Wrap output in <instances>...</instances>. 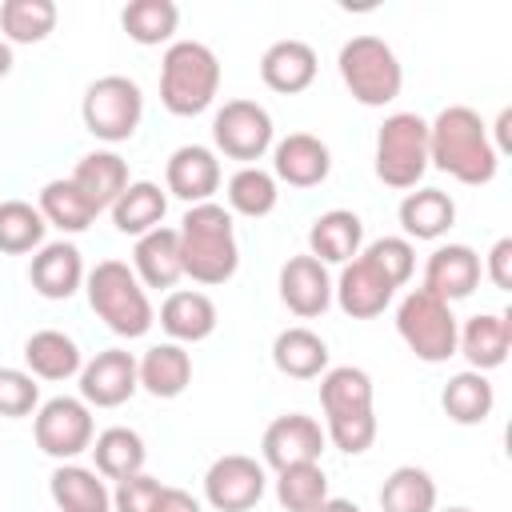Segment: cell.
Returning <instances> with one entry per match:
<instances>
[{"instance_id": "6da1fadb", "label": "cell", "mask_w": 512, "mask_h": 512, "mask_svg": "<svg viewBox=\"0 0 512 512\" xmlns=\"http://www.w3.org/2000/svg\"><path fill=\"white\" fill-rule=\"evenodd\" d=\"M428 164L448 172L460 184H488L496 176L500 152L488 136V124L480 120L476 108L468 104H448L432 124H428Z\"/></svg>"}, {"instance_id": "7a4b0ae2", "label": "cell", "mask_w": 512, "mask_h": 512, "mask_svg": "<svg viewBox=\"0 0 512 512\" xmlns=\"http://www.w3.org/2000/svg\"><path fill=\"white\" fill-rule=\"evenodd\" d=\"M180 236V260L184 276L196 284H224L240 268V248H236V228L232 212L224 204H192L176 228Z\"/></svg>"}, {"instance_id": "3957f363", "label": "cell", "mask_w": 512, "mask_h": 512, "mask_svg": "<svg viewBox=\"0 0 512 512\" xmlns=\"http://www.w3.org/2000/svg\"><path fill=\"white\" fill-rule=\"evenodd\" d=\"M220 92V60L200 40L168 44L160 60V104L172 116H200Z\"/></svg>"}, {"instance_id": "277c9868", "label": "cell", "mask_w": 512, "mask_h": 512, "mask_svg": "<svg viewBox=\"0 0 512 512\" xmlns=\"http://www.w3.org/2000/svg\"><path fill=\"white\" fill-rule=\"evenodd\" d=\"M84 288H88V304L92 312L116 332V336H144L152 324H156V312H152V300L144 292V284L136 280V272L124 264V260H100L88 276H84Z\"/></svg>"}, {"instance_id": "5b68a950", "label": "cell", "mask_w": 512, "mask_h": 512, "mask_svg": "<svg viewBox=\"0 0 512 512\" xmlns=\"http://www.w3.org/2000/svg\"><path fill=\"white\" fill-rule=\"evenodd\" d=\"M340 80L352 92V100H360L364 108H384L400 96L404 88V68L392 52V44H384L380 36H352L340 56H336Z\"/></svg>"}, {"instance_id": "8992f818", "label": "cell", "mask_w": 512, "mask_h": 512, "mask_svg": "<svg viewBox=\"0 0 512 512\" xmlns=\"http://www.w3.org/2000/svg\"><path fill=\"white\" fill-rule=\"evenodd\" d=\"M396 332L408 344V352L424 364H444L448 356H456V336L460 324L452 316V304H444L440 296L412 288L400 308H396Z\"/></svg>"}, {"instance_id": "52a82bcc", "label": "cell", "mask_w": 512, "mask_h": 512, "mask_svg": "<svg viewBox=\"0 0 512 512\" xmlns=\"http://www.w3.org/2000/svg\"><path fill=\"white\" fill-rule=\"evenodd\" d=\"M428 172V120L416 112H392L376 132V176L388 188H416Z\"/></svg>"}, {"instance_id": "ba28073f", "label": "cell", "mask_w": 512, "mask_h": 512, "mask_svg": "<svg viewBox=\"0 0 512 512\" xmlns=\"http://www.w3.org/2000/svg\"><path fill=\"white\" fill-rule=\"evenodd\" d=\"M80 116H84V128L104 144L128 140L140 128V116H144L140 84L128 80V76H116V72L92 80L84 100H80Z\"/></svg>"}, {"instance_id": "9c48e42d", "label": "cell", "mask_w": 512, "mask_h": 512, "mask_svg": "<svg viewBox=\"0 0 512 512\" xmlns=\"http://www.w3.org/2000/svg\"><path fill=\"white\" fill-rule=\"evenodd\" d=\"M32 436H36V448L60 464L76 460L80 452L92 448L96 440V424H92V408L76 396H52L36 408V420H32Z\"/></svg>"}, {"instance_id": "30bf717a", "label": "cell", "mask_w": 512, "mask_h": 512, "mask_svg": "<svg viewBox=\"0 0 512 512\" xmlns=\"http://www.w3.org/2000/svg\"><path fill=\"white\" fill-rule=\"evenodd\" d=\"M272 116L264 104L256 100H228L216 116H212V140L228 160H260L272 148Z\"/></svg>"}, {"instance_id": "8fae6325", "label": "cell", "mask_w": 512, "mask_h": 512, "mask_svg": "<svg viewBox=\"0 0 512 512\" xmlns=\"http://www.w3.org/2000/svg\"><path fill=\"white\" fill-rule=\"evenodd\" d=\"M264 488H268L264 464L244 452H228V456L212 460L204 472V500L216 512H248L260 504Z\"/></svg>"}, {"instance_id": "7c38bea8", "label": "cell", "mask_w": 512, "mask_h": 512, "mask_svg": "<svg viewBox=\"0 0 512 512\" xmlns=\"http://www.w3.org/2000/svg\"><path fill=\"white\" fill-rule=\"evenodd\" d=\"M324 444H328V436H324L320 420H312L304 412H284L264 428L260 452H264V464L284 472V468H296V464H320Z\"/></svg>"}, {"instance_id": "4fadbf2b", "label": "cell", "mask_w": 512, "mask_h": 512, "mask_svg": "<svg viewBox=\"0 0 512 512\" xmlns=\"http://www.w3.org/2000/svg\"><path fill=\"white\" fill-rule=\"evenodd\" d=\"M140 388L136 356L124 348H104L80 368V400L92 408H120Z\"/></svg>"}, {"instance_id": "5bb4252c", "label": "cell", "mask_w": 512, "mask_h": 512, "mask_svg": "<svg viewBox=\"0 0 512 512\" xmlns=\"http://www.w3.org/2000/svg\"><path fill=\"white\" fill-rule=\"evenodd\" d=\"M332 292H336V304L344 308V316H352V320H372V316H380V312L392 304L396 284H392L368 256H356V260H348V264L340 268V280L332 284Z\"/></svg>"}, {"instance_id": "9a60e30c", "label": "cell", "mask_w": 512, "mask_h": 512, "mask_svg": "<svg viewBox=\"0 0 512 512\" xmlns=\"http://www.w3.org/2000/svg\"><path fill=\"white\" fill-rule=\"evenodd\" d=\"M332 172V152L312 132H288L280 144H272V176L292 188H316Z\"/></svg>"}, {"instance_id": "2e32d148", "label": "cell", "mask_w": 512, "mask_h": 512, "mask_svg": "<svg viewBox=\"0 0 512 512\" xmlns=\"http://www.w3.org/2000/svg\"><path fill=\"white\" fill-rule=\"evenodd\" d=\"M164 184L176 200H184L188 208L192 204H208L212 192L220 188V160L212 148L204 144H184L168 156V168H164Z\"/></svg>"}, {"instance_id": "e0dca14e", "label": "cell", "mask_w": 512, "mask_h": 512, "mask_svg": "<svg viewBox=\"0 0 512 512\" xmlns=\"http://www.w3.org/2000/svg\"><path fill=\"white\" fill-rule=\"evenodd\" d=\"M480 276H484L480 256L468 244H440L424 264V284L420 288L440 296L444 304H452V300H468L476 292Z\"/></svg>"}, {"instance_id": "ac0fdd59", "label": "cell", "mask_w": 512, "mask_h": 512, "mask_svg": "<svg viewBox=\"0 0 512 512\" xmlns=\"http://www.w3.org/2000/svg\"><path fill=\"white\" fill-rule=\"evenodd\" d=\"M512 348V316L508 312H476L464 320L456 336V352L468 360L472 372H492L508 360Z\"/></svg>"}, {"instance_id": "d6986e66", "label": "cell", "mask_w": 512, "mask_h": 512, "mask_svg": "<svg viewBox=\"0 0 512 512\" xmlns=\"http://www.w3.org/2000/svg\"><path fill=\"white\" fill-rule=\"evenodd\" d=\"M280 300L288 304V312H296L300 320L324 316L332 304V280L328 268L316 256H292L280 268Z\"/></svg>"}, {"instance_id": "ffe728a7", "label": "cell", "mask_w": 512, "mask_h": 512, "mask_svg": "<svg viewBox=\"0 0 512 512\" xmlns=\"http://www.w3.org/2000/svg\"><path fill=\"white\" fill-rule=\"evenodd\" d=\"M84 260H80V248L68 244V240H52V244H40L32 264H28V280L32 288L44 296V300H68L80 284H84Z\"/></svg>"}, {"instance_id": "44dd1931", "label": "cell", "mask_w": 512, "mask_h": 512, "mask_svg": "<svg viewBox=\"0 0 512 512\" xmlns=\"http://www.w3.org/2000/svg\"><path fill=\"white\" fill-rule=\"evenodd\" d=\"M132 272H136V280H140L144 288H176V280L184 276L176 228H164V224H160V228L136 236Z\"/></svg>"}, {"instance_id": "7402d4cb", "label": "cell", "mask_w": 512, "mask_h": 512, "mask_svg": "<svg viewBox=\"0 0 512 512\" xmlns=\"http://www.w3.org/2000/svg\"><path fill=\"white\" fill-rule=\"evenodd\" d=\"M260 80L272 92L296 96L316 80V48L304 40H276L260 56Z\"/></svg>"}, {"instance_id": "603a6c76", "label": "cell", "mask_w": 512, "mask_h": 512, "mask_svg": "<svg viewBox=\"0 0 512 512\" xmlns=\"http://www.w3.org/2000/svg\"><path fill=\"white\" fill-rule=\"evenodd\" d=\"M160 328L172 336V344H196L216 332V304L212 296L196 288H176L160 304Z\"/></svg>"}, {"instance_id": "cb8c5ba5", "label": "cell", "mask_w": 512, "mask_h": 512, "mask_svg": "<svg viewBox=\"0 0 512 512\" xmlns=\"http://www.w3.org/2000/svg\"><path fill=\"white\" fill-rule=\"evenodd\" d=\"M360 244H364V224L348 208L320 212L308 228V248H312L308 256H316L320 264H348L360 256Z\"/></svg>"}, {"instance_id": "d4e9b609", "label": "cell", "mask_w": 512, "mask_h": 512, "mask_svg": "<svg viewBox=\"0 0 512 512\" xmlns=\"http://www.w3.org/2000/svg\"><path fill=\"white\" fill-rule=\"evenodd\" d=\"M68 180L88 196V204L96 212L112 208L120 200V192L132 184L128 180V160L116 156V152H88V156H80Z\"/></svg>"}, {"instance_id": "484cf974", "label": "cell", "mask_w": 512, "mask_h": 512, "mask_svg": "<svg viewBox=\"0 0 512 512\" xmlns=\"http://www.w3.org/2000/svg\"><path fill=\"white\" fill-rule=\"evenodd\" d=\"M136 372H140V388L144 392H152L156 400H176L192 384V356L172 340L168 344H152L136 360Z\"/></svg>"}, {"instance_id": "4316f807", "label": "cell", "mask_w": 512, "mask_h": 512, "mask_svg": "<svg viewBox=\"0 0 512 512\" xmlns=\"http://www.w3.org/2000/svg\"><path fill=\"white\" fill-rule=\"evenodd\" d=\"M24 364L36 380H68V376H80L84 356L76 340L64 336L60 328H40L24 340Z\"/></svg>"}, {"instance_id": "83f0119b", "label": "cell", "mask_w": 512, "mask_h": 512, "mask_svg": "<svg viewBox=\"0 0 512 512\" xmlns=\"http://www.w3.org/2000/svg\"><path fill=\"white\" fill-rule=\"evenodd\" d=\"M52 500L60 512H112V492L104 488L96 468L84 464H60L48 480Z\"/></svg>"}, {"instance_id": "f1b7e54d", "label": "cell", "mask_w": 512, "mask_h": 512, "mask_svg": "<svg viewBox=\"0 0 512 512\" xmlns=\"http://www.w3.org/2000/svg\"><path fill=\"white\" fill-rule=\"evenodd\" d=\"M400 228L412 240H440L452 224H456V204L448 192L440 188H416L400 200Z\"/></svg>"}, {"instance_id": "f546056e", "label": "cell", "mask_w": 512, "mask_h": 512, "mask_svg": "<svg viewBox=\"0 0 512 512\" xmlns=\"http://www.w3.org/2000/svg\"><path fill=\"white\" fill-rule=\"evenodd\" d=\"M272 364L292 380H316L328 372V344L312 328H284L272 340Z\"/></svg>"}, {"instance_id": "4dcf8cb0", "label": "cell", "mask_w": 512, "mask_h": 512, "mask_svg": "<svg viewBox=\"0 0 512 512\" xmlns=\"http://www.w3.org/2000/svg\"><path fill=\"white\" fill-rule=\"evenodd\" d=\"M92 460H96V472L108 476V480H128L136 472H144V460H148V448H144V436L136 428H104L96 440H92Z\"/></svg>"}, {"instance_id": "1f68e13d", "label": "cell", "mask_w": 512, "mask_h": 512, "mask_svg": "<svg viewBox=\"0 0 512 512\" xmlns=\"http://www.w3.org/2000/svg\"><path fill=\"white\" fill-rule=\"evenodd\" d=\"M164 212H168V192L152 180H132L120 192V200L112 204V224L124 236H144V232L160 228Z\"/></svg>"}, {"instance_id": "d6a6232c", "label": "cell", "mask_w": 512, "mask_h": 512, "mask_svg": "<svg viewBox=\"0 0 512 512\" xmlns=\"http://www.w3.org/2000/svg\"><path fill=\"white\" fill-rule=\"evenodd\" d=\"M440 404H444L448 420H456V424H484L492 416L496 392H492V384H488L484 372L464 368V372L448 376V384L440 392Z\"/></svg>"}, {"instance_id": "836d02e7", "label": "cell", "mask_w": 512, "mask_h": 512, "mask_svg": "<svg viewBox=\"0 0 512 512\" xmlns=\"http://www.w3.org/2000/svg\"><path fill=\"white\" fill-rule=\"evenodd\" d=\"M320 408L324 416H344V412H372V376L364 368L340 364L320 376Z\"/></svg>"}, {"instance_id": "e575fe53", "label": "cell", "mask_w": 512, "mask_h": 512, "mask_svg": "<svg viewBox=\"0 0 512 512\" xmlns=\"http://www.w3.org/2000/svg\"><path fill=\"white\" fill-rule=\"evenodd\" d=\"M380 508L384 512H436V480L416 464H400L388 472L380 488Z\"/></svg>"}, {"instance_id": "d590c367", "label": "cell", "mask_w": 512, "mask_h": 512, "mask_svg": "<svg viewBox=\"0 0 512 512\" xmlns=\"http://www.w3.org/2000/svg\"><path fill=\"white\" fill-rule=\"evenodd\" d=\"M40 216L44 224L60 228V232H84L96 220V208L88 204V196L72 184V180H48L40 188Z\"/></svg>"}, {"instance_id": "8d00e7d4", "label": "cell", "mask_w": 512, "mask_h": 512, "mask_svg": "<svg viewBox=\"0 0 512 512\" xmlns=\"http://www.w3.org/2000/svg\"><path fill=\"white\" fill-rule=\"evenodd\" d=\"M52 0H4L0 4V32L8 44H40L56 28Z\"/></svg>"}, {"instance_id": "74e56055", "label": "cell", "mask_w": 512, "mask_h": 512, "mask_svg": "<svg viewBox=\"0 0 512 512\" xmlns=\"http://www.w3.org/2000/svg\"><path fill=\"white\" fill-rule=\"evenodd\" d=\"M120 24H124V32H128L136 44L152 48V44L172 40V32H176V24H180V8H176L172 0H132V4H124Z\"/></svg>"}, {"instance_id": "f35d334b", "label": "cell", "mask_w": 512, "mask_h": 512, "mask_svg": "<svg viewBox=\"0 0 512 512\" xmlns=\"http://www.w3.org/2000/svg\"><path fill=\"white\" fill-rule=\"evenodd\" d=\"M280 192H276V176L256 168V164H244L240 172H232L228 180V212H240L248 220H260L276 208Z\"/></svg>"}, {"instance_id": "ab89813d", "label": "cell", "mask_w": 512, "mask_h": 512, "mask_svg": "<svg viewBox=\"0 0 512 512\" xmlns=\"http://www.w3.org/2000/svg\"><path fill=\"white\" fill-rule=\"evenodd\" d=\"M44 232L48 224L40 208H32L28 200H0V252L24 256L44 244Z\"/></svg>"}, {"instance_id": "60d3db41", "label": "cell", "mask_w": 512, "mask_h": 512, "mask_svg": "<svg viewBox=\"0 0 512 512\" xmlns=\"http://www.w3.org/2000/svg\"><path fill=\"white\" fill-rule=\"evenodd\" d=\"M276 500L284 512H316L328 500V476L320 464H296L276 472Z\"/></svg>"}, {"instance_id": "b9f144b4", "label": "cell", "mask_w": 512, "mask_h": 512, "mask_svg": "<svg viewBox=\"0 0 512 512\" xmlns=\"http://www.w3.org/2000/svg\"><path fill=\"white\" fill-rule=\"evenodd\" d=\"M360 256H368L396 288H404V284L412 280V272H416V248H412L404 236H380V240H372Z\"/></svg>"}, {"instance_id": "7bdbcfd3", "label": "cell", "mask_w": 512, "mask_h": 512, "mask_svg": "<svg viewBox=\"0 0 512 512\" xmlns=\"http://www.w3.org/2000/svg\"><path fill=\"white\" fill-rule=\"evenodd\" d=\"M324 436H328L340 452L360 456V452H368L372 440H376V412H344V416H328Z\"/></svg>"}, {"instance_id": "ee69618b", "label": "cell", "mask_w": 512, "mask_h": 512, "mask_svg": "<svg viewBox=\"0 0 512 512\" xmlns=\"http://www.w3.org/2000/svg\"><path fill=\"white\" fill-rule=\"evenodd\" d=\"M40 404V384L32 372L20 368H0V416L20 420V416H36Z\"/></svg>"}, {"instance_id": "f6af8a7d", "label": "cell", "mask_w": 512, "mask_h": 512, "mask_svg": "<svg viewBox=\"0 0 512 512\" xmlns=\"http://www.w3.org/2000/svg\"><path fill=\"white\" fill-rule=\"evenodd\" d=\"M160 480L148 476V472H136L128 480H116V492H112V512H152L156 496H160Z\"/></svg>"}, {"instance_id": "bcb514c9", "label": "cell", "mask_w": 512, "mask_h": 512, "mask_svg": "<svg viewBox=\"0 0 512 512\" xmlns=\"http://www.w3.org/2000/svg\"><path fill=\"white\" fill-rule=\"evenodd\" d=\"M480 272H488V280L496 284V288H512V236H500L496 244H492V252H488V264L480 268Z\"/></svg>"}, {"instance_id": "7dc6e473", "label": "cell", "mask_w": 512, "mask_h": 512, "mask_svg": "<svg viewBox=\"0 0 512 512\" xmlns=\"http://www.w3.org/2000/svg\"><path fill=\"white\" fill-rule=\"evenodd\" d=\"M152 512H204V508H200V500H196L192 492L164 484L160 496H156V504H152Z\"/></svg>"}, {"instance_id": "c3c4849f", "label": "cell", "mask_w": 512, "mask_h": 512, "mask_svg": "<svg viewBox=\"0 0 512 512\" xmlns=\"http://www.w3.org/2000/svg\"><path fill=\"white\" fill-rule=\"evenodd\" d=\"M316 512H364V508H360V504H352V500H340V496H328V500H324V504H320Z\"/></svg>"}, {"instance_id": "681fc988", "label": "cell", "mask_w": 512, "mask_h": 512, "mask_svg": "<svg viewBox=\"0 0 512 512\" xmlns=\"http://www.w3.org/2000/svg\"><path fill=\"white\" fill-rule=\"evenodd\" d=\"M12 64H16V60H12V44H8L4 36H0V80H4L8 72H12Z\"/></svg>"}, {"instance_id": "f907efd6", "label": "cell", "mask_w": 512, "mask_h": 512, "mask_svg": "<svg viewBox=\"0 0 512 512\" xmlns=\"http://www.w3.org/2000/svg\"><path fill=\"white\" fill-rule=\"evenodd\" d=\"M508 124H512V112L504 108V112H500V120H496V136H500V148H508ZM500 148H496V152H500Z\"/></svg>"}, {"instance_id": "816d5d0a", "label": "cell", "mask_w": 512, "mask_h": 512, "mask_svg": "<svg viewBox=\"0 0 512 512\" xmlns=\"http://www.w3.org/2000/svg\"><path fill=\"white\" fill-rule=\"evenodd\" d=\"M444 512H472V508H444Z\"/></svg>"}]
</instances>
